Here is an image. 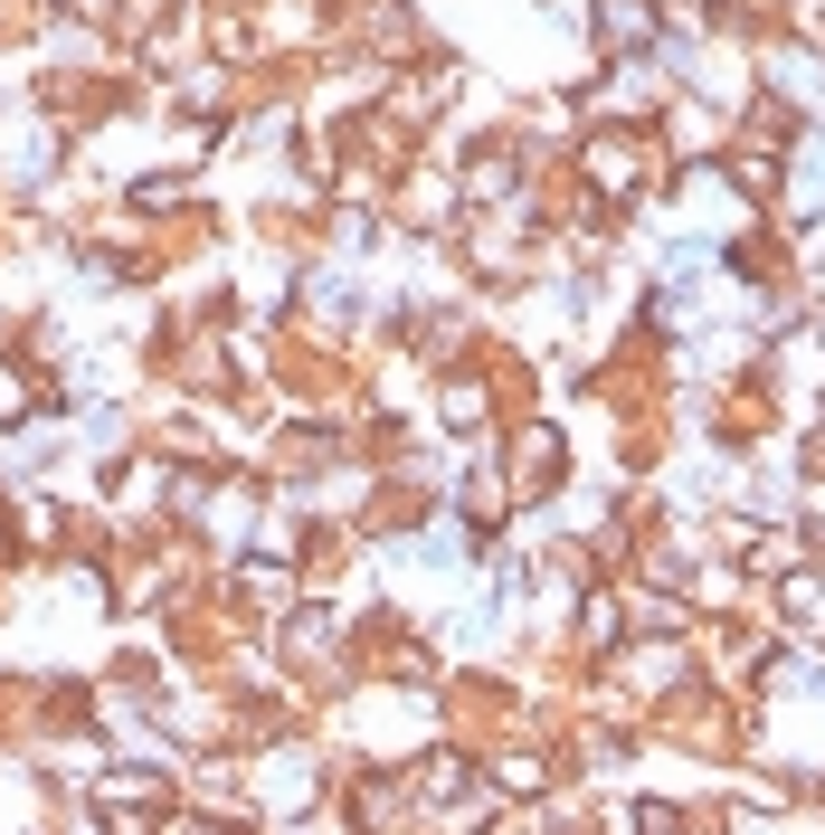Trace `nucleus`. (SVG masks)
I'll list each match as a JSON object with an SVG mask.
<instances>
[{
	"instance_id": "1",
	"label": "nucleus",
	"mask_w": 825,
	"mask_h": 835,
	"mask_svg": "<svg viewBox=\"0 0 825 835\" xmlns=\"http://www.w3.org/2000/svg\"><path fill=\"white\" fill-rule=\"evenodd\" d=\"M598 29L626 39V49H645V39H655V10H645V0H598Z\"/></svg>"
},
{
	"instance_id": "2",
	"label": "nucleus",
	"mask_w": 825,
	"mask_h": 835,
	"mask_svg": "<svg viewBox=\"0 0 825 835\" xmlns=\"http://www.w3.org/2000/svg\"><path fill=\"white\" fill-rule=\"evenodd\" d=\"M589 171H598V181H636V152H626V143H598Z\"/></svg>"
},
{
	"instance_id": "3",
	"label": "nucleus",
	"mask_w": 825,
	"mask_h": 835,
	"mask_svg": "<svg viewBox=\"0 0 825 835\" xmlns=\"http://www.w3.org/2000/svg\"><path fill=\"white\" fill-rule=\"evenodd\" d=\"M816 465H825V437H816Z\"/></svg>"
}]
</instances>
